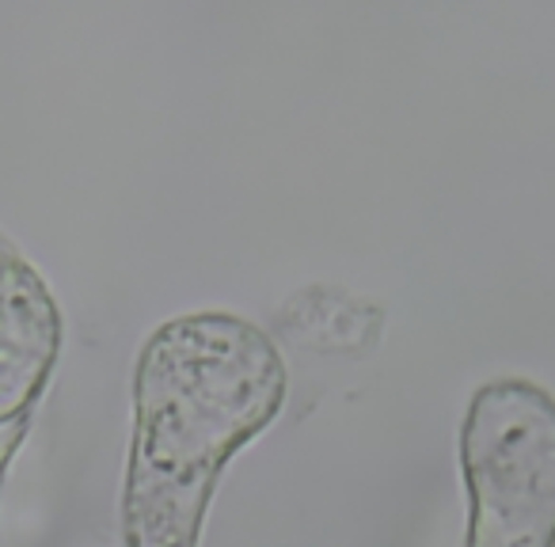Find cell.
Returning <instances> with one entry per match:
<instances>
[{
    "instance_id": "obj_1",
    "label": "cell",
    "mask_w": 555,
    "mask_h": 547,
    "mask_svg": "<svg viewBox=\"0 0 555 547\" xmlns=\"http://www.w3.org/2000/svg\"><path fill=\"white\" fill-rule=\"evenodd\" d=\"M282 403V365L255 327L179 320L149 342L130 460V547H191L221 464Z\"/></svg>"
},
{
    "instance_id": "obj_2",
    "label": "cell",
    "mask_w": 555,
    "mask_h": 547,
    "mask_svg": "<svg viewBox=\"0 0 555 547\" xmlns=\"http://www.w3.org/2000/svg\"><path fill=\"white\" fill-rule=\"evenodd\" d=\"M468 547H555V403L529 385L483 388L464 430Z\"/></svg>"
}]
</instances>
